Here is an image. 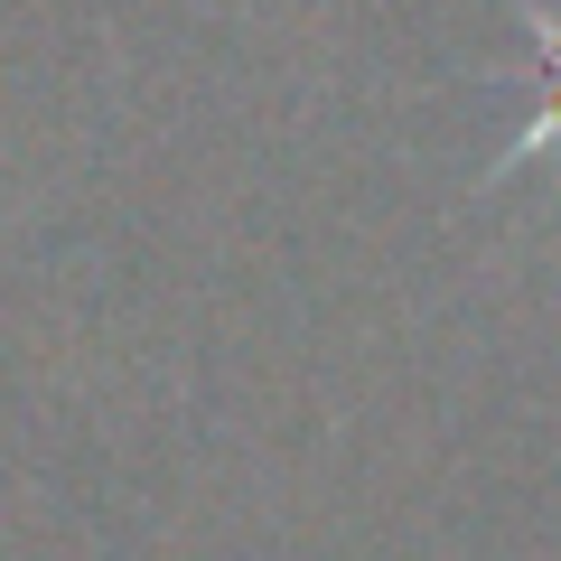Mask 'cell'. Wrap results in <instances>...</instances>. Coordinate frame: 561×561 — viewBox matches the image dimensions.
Segmentation results:
<instances>
[{
  "mask_svg": "<svg viewBox=\"0 0 561 561\" xmlns=\"http://www.w3.org/2000/svg\"><path fill=\"white\" fill-rule=\"evenodd\" d=\"M524 38H534V113L515 122L496 179H524V169H552L561 179V10L552 0H524Z\"/></svg>",
  "mask_w": 561,
  "mask_h": 561,
  "instance_id": "6da1fadb",
  "label": "cell"
}]
</instances>
